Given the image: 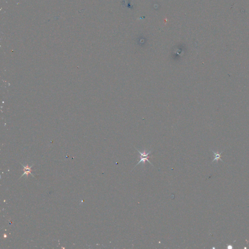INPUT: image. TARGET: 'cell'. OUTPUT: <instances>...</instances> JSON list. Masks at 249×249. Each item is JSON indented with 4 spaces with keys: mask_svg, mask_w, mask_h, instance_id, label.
I'll use <instances>...</instances> for the list:
<instances>
[{
    "mask_svg": "<svg viewBox=\"0 0 249 249\" xmlns=\"http://www.w3.org/2000/svg\"><path fill=\"white\" fill-rule=\"evenodd\" d=\"M23 167L24 168V173H23V175H22V176H23L24 175H26V176H28V174H31L33 176V174H32V173H31V167H30V168H29V167H28V165H27V166H23Z\"/></svg>",
    "mask_w": 249,
    "mask_h": 249,
    "instance_id": "cell-2",
    "label": "cell"
},
{
    "mask_svg": "<svg viewBox=\"0 0 249 249\" xmlns=\"http://www.w3.org/2000/svg\"><path fill=\"white\" fill-rule=\"evenodd\" d=\"M136 149V148H135ZM138 152H139L141 156H140V161L138 163H137V165H136L135 167L137 166H138V165H139L140 163H143L144 165H145V162L147 161L149 163H150V164L152 166H154L152 165V163L150 162V161L149 160V158H150V157L149 156V154L151 153L152 152V150H150L149 152H146V150H145L143 152H140L139 150H138L137 149H136Z\"/></svg>",
    "mask_w": 249,
    "mask_h": 249,
    "instance_id": "cell-1",
    "label": "cell"
},
{
    "mask_svg": "<svg viewBox=\"0 0 249 249\" xmlns=\"http://www.w3.org/2000/svg\"><path fill=\"white\" fill-rule=\"evenodd\" d=\"M213 152L214 153V154L215 156V158L213 160V161H212V162H214V161H218V160H220L221 161H222V160H221V154H222V153H216V152Z\"/></svg>",
    "mask_w": 249,
    "mask_h": 249,
    "instance_id": "cell-3",
    "label": "cell"
}]
</instances>
